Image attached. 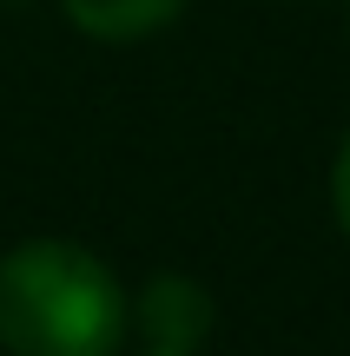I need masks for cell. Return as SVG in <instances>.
I'll return each mask as SVG.
<instances>
[{"mask_svg": "<svg viewBox=\"0 0 350 356\" xmlns=\"http://www.w3.org/2000/svg\"><path fill=\"white\" fill-rule=\"evenodd\" d=\"M119 337H126V291L93 251L33 238L0 257L7 356H113Z\"/></svg>", "mask_w": 350, "mask_h": 356, "instance_id": "6da1fadb", "label": "cell"}, {"mask_svg": "<svg viewBox=\"0 0 350 356\" xmlns=\"http://www.w3.org/2000/svg\"><path fill=\"white\" fill-rule=\"evenodd\" d=\"M139 330H145V343H152L159 356H192L212 337V297H205V284L179 277V270L152 277L139 291Z\"/></svg>", "mask_w": 350, "mask_h": 356, "instance_id": "7a4b0ae2", "label": "cell"}, {"mask_svg": "<svg viewBox=\"0 0 350 356\" xmlns=\"http://www.w3.org/2000/svg\"><path fill=\"white\" fill-rule=\"evenodd\" d=\"M185 0H66L79 33L93 40H139V33H159V26L179 13Z\"/></svg>", "mask_w": 350, "mask_h": 356, "instance_id": "3957f363", "label": "cell"}, {"mask_svg": "<svg viewBox=\"0 0 350 356\" xmlns=\"http://www.w3.org/2000/svg\"><path fill=\"white\" fill-rule=\"evenodd\" d=\"M331 204H337V225H344V238H350V139H344V152H337V172H331Z\"/></svg>", "mask_w": 350, "mask_h": 356, "instance_id": "277c9868", "label": "cell"}, {"mask_svg": "<svg viewBox=\"0 0 350 356\" xmlns=\"http://www.w3.org/2000/svg\"><path fill=\"white\" fill-rule=\"evenodd\" d=\"M145 356H159V350H145Z\"/></svg>", "mask_w": 350, "mask_h": 356, "instance_id": "5b68a950", "label": "cell"}]
</instances>
